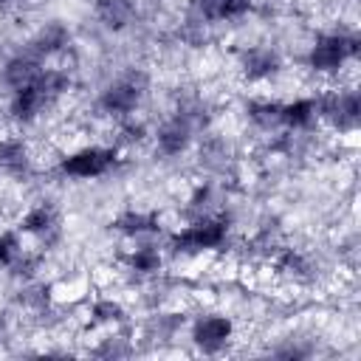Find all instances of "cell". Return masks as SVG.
Here are the masks:
<instances>
[{"label":"cell","instance_id":"1","mask_svg":"<svg viewBox=\"0 0 361 361\" xmlns=\"http://www.w3.org/2000/svg\"><path fill=\"white\" fill-rule=\"evenodd\" d=\"M358 56V37L355 34H324L310 48V68L319 73H336L344 62Z\"/></svg>","mask_w":361,"mask_h":361},{"label":"cell","instance_id":"2","mask_svg":"<svg viewBox=\"0 0 361 361\" xmlns=\"http://www.w3.org/2000/svg\"><path fill=\"white\" fill-rule=\"evenodd\" d=\"M147 90V76L141 71H130L121 79L110 82L102 96H99V107L110 116H127L141 104V96Z\"/></svg>","mask_w":361,"mask_h":361},{"label":"cell","instance_id":"3","mask_svg":"<svg viewBox=\"0 0 361 361\" xmlns=\"http://www.w3.org/2000/svg\"><path fill=\"white\" fill-rule=\"evenodd\" d=\"M226 220L223 217H197L192 226H186L183 231H178L172 237V248L183 251V254H197V251H212L220 248L226 243Z\"/></svg>","mask_w":361,"mask_h":361},{"label":"cell","instance_id":"4","mask_svg":"<svg viewBox=\"0 0 361 361\" xmlns=\"http://www.w3.org/2000/svg\"><path fill=\"white\" fill-rule=\"evenodd\" d=\"M116 161H118V155H116L113 147H82V149L65 155L59 169L71 178H85L87 180V178L107 175L116 166Z\"/></svg>","mask_w":361,"mask_h":361},{"label":"cell","instance_id":"5","mask_svg":"<svg viewBox=\"0 0 361 361\" xmlns=\"http://www.w3.org/2000/svg\"><path fill=\"white\" fill-rule=\"evenodd\" d=\"M316 113L330 118L338 130H355L358 116H361V104H358L355 90H330V93H322L316 99Z\"/></svg>","mask_w":361,"mask_h":361},{"label":"cell","instance_id":"6","mask_svg":"<svg viewBox=\"0 0 361 361\" xmlns=\"http://www.w3.org/2000/svg\"><path fill=\"white\" fill-rule=\"evenodd\" d=\"M234 333V324L228 316H203L192 327V341L203 353H220Z\"/></svg>","mask_w":361,"mask_h":361},{"label":"cell","instance_id":"7","mask_svg":"<svg viewBox=\"0 0 361 361\" xmlns=\"http://www.w3.org/2000/svg\"><path fill=\"white\" fill-rule=\"evenodd\" d=\"M282 68V59L274 48L268 45H251L240 54V71L248 82H262V79H271L274 73H279Z\"/></svg>","mask_w":361,"mask_h":361},{"label":"cell","instance_id":"8","mask_svg":"<svg viewBox=\"0 0 361 361\" xmlns=\"http://www.w3.org/2000/svg\"><path fill=\"white\" fill-rule=\"evenodd\" d=\"M189 141H192V124L183 116H172L155 130V147L164 155H180L189 147Z\"/></svg>","mask_w":361,"mask_h":361},{"label":"cell","instance_id":"9","mask_svg":"<svg viewBox=\"0 0 361 361\" xmlns=\"http://www.w3.org/2000/svg\"><path fill=\"white\" fill-rule=\"evenodd\" d=\"M48 104H51V102L42 96V90H39L37 85H28V87L14 90V96H11V102H8V113H11V118L28 124V121H34Z\"/></svg>","mask_w":361,"mask_h":361},{"label":"cell","instance_id":"10","mask_svg":"<svg viewBox=\"0 0 361 361\" xmlns=\"http://www.w3.org/2000/svg\"><path fill=\"white\" fill-rule=\"evenodd\" d=\"M39 73H42L39 59L20 54V56H11V59L6 62V68H3V82H6L11 90H20V87L34 85V82L39 79Z\"/></svg>","mask_w":361,"mask_h":361},{"label":"cell","instance_id":"11","mask_svg":"<svg viewBox=\"0 0 361 361\" xmlns=\"http://www.w3.org/2000/svg\"><path fill=\"white\" fill-rule=\"evenodd\" d=\"M93 11L99 17V23L110 31H121L133 23L135 17V6L133 0H93Z\"/></svg>","mask_w":361,"mask_h":361},{"label":"cell","instance_id":"12","mask_svg":"<svg viewBox=\"0 0 361 361\" xmlns=\"http://www.w3.org/2000/svg\"><path fill=\"white\" fill-rule=\"evenodd\" d=\"M68 42H71V31H68L62 23L54 20V23H45V25L34 34L31 51H34V56H54V54L65 51Z\"/></svg>","mask_w":361,"mask_h":361},{"label":"cell","instance_id":"13","mask_svg":"<svg viewBox=\"0 0 361 361\" xmlns=\"http://www.w3.org/2000/svg\"><path fill=\"white\" fill-rule=\"evenodd\" d=\"M197 14L206 23H223L237 20L251 8V0H197Z\"/></svg>","mask_w":361,"mask_h":361},{"label":"cell","instance_id":"14","mask_svg":"<svg viewBox=\"0 0 361 361\" xmlns=\"http://www.w3.org/2000/svg\"><path fill=\"white\" fill-rule=\"evenodd\" d=\"M28 147L23 138H0V169L8 175H20L28 169Z\"/></svg>","mask_w":361,"mask_h":361},{"label":"cell","instance_id":"15","mask_svg":"<svg viewBox=\"0 0 361 361\" xmlns=\"http://www.w3.org/2000/svg\"><path fill=\"white\" fill-rule=\"evenodd\" d=\"M316 118H319V113H316L313 99H296V102L282 104V124L290 130H307Z\"/></svg>","mask_w":361,"mask_h":361},{"label":"cell","instance_id":"16","mask_svg":"<svg viewBox=\"0 0 361 361\" xmlns=\"http://www.w3.org/2000/svg\"><path fill=\"white\" fill-rule=\"evenodd\" d=\"M20 228L28 231V234H39V237H45L48 231L56 228V212H54V206H48V203L31 206V209L23 214Z\"/></svg>","mask_w":361,"mask_h":361},{"label":"cell","instance_id":"17","mask_svg":"<svg viewBox=\"0 0 361 361\" xmlns=\"http://www.w3.org/2000/svg\"><path fill=\"white\" fill-rule=\"evenodd\" d=\"M113 226H116L121 234H127V237H138V234L155 231V228H158V217L149 214V212H124V214L116 217Z\"/></svg>","mask_w":361,"mask_h":361},{"label":"cell","instance_id":"18","mask_svg":"<svg viewBox=\"0 0 361 361\" xmlns=\"http://www.w3.org/2000/svg\"><path fill=\"white\" fill-rule=\"evenodd\" d=\"M245 113L259 130H271V127L282 124V104L279 102H248Z\"/></svg>","mask_w":361,"mask_h":361},{"label":"cell","instance_id":"19","mask_svg":"<svg viewBox=\"0 0 361 361\" xmlns=\"http://www.w3.org/2000/svg\"><path fill=\"white\" fill-rule=\"evenodd\" d=\"M34 85L42 90V96H45L48 102H56L59 96H65V93L71 90V76H68L65 71H56V68H51V71L42 68V73H39V79H37Z\"/></svg>","mask_w":361,"mask_h":361},{"label":"cell","instance_id":"20","mask_svg":"<svg viewBox=\"0 0 361 361\" xmlns=\"http://www.w3.org/2000/svg\"><path fill=\"white\" fill-rule=\"evenodd\" d=\"M276 268L288 276H307L310 274V259L302 254V251H293V248H285L279 251L276 257Z\"/></svg>","mask_w":361,"mask_h":361},{"label":"cell","instance_id":"21","mask_svg":"<svg viewBox=\"0 0 361 361\" xmlns=\"http://www.w3.org/2000/svg\"><path fill=\"white\" fill-rule=\"evenodd\" d=\"M130 268L138 271V274H155V271H161V254H158V248H152V245L135 248L130 254Z\"/></svg>","mask_w":361,"mask_h":361},{"label":"cell","instance_id":"22","mask_svg":"<svg viewBox=\"0 0 361 361\" xmlns=\"http://www.w3.org/2000/svg\"><path fill=\"white\" fill-rule=\"evenodd\" d=\"M90 313H93V319L102 322V324H110V322H121V319H124V307H121L118 302H113V299H99Z\"/></svg>","mask_w":361,"mask_h":361},{"label":"cell","instance_id":"23","mask_svg":"<svg viewBox=\"0 0 361 361\" xmlns=\"http://www.w3.org/2000/svg\"><path fill=\"white\" fill-rule=\"evenodd\" d=\"M20 254H23L20 237H17L14 231H3V234H0V265H11Z\"/></svg>","mask_w":361,"mask_h":361},{"label":"cell","instance_id":"24","mask_svg":"<svg viewBox=\"0 0 361 361\" xmlns=\"http://www.w3.org/2000/svg\"><path fill=\"white\" fill-rule=\"evenodd\" d=\"M20 302L34 305V307H42V305H48V288H42V285L25 288V290H20Z\"/></svg>","mask_w":361,"mask_h":361},{"label":"cell","instance_id":"25","mask_svg":"<svg viewBox=\"0 0 361 361\" xmlns=\"http://www.w3.org/2000/svg\"><path fill=\"white\" fill-rule=\"evenodd\" d=\"M130 347L121 344V338H104V344L96 350V355H127Z\"/></svg>","mask_w":361,"mask_h":361},{"label":"cell","instance_id":"26","mask_svg":"<svg viewBox=\"0 0 361 361\" xmlns=\"http://www.w3.org/2000/svg\"><path fill=\"white\" fill-rule=\"evenodd\" d=\"M121 141H127V144L144 141V127H141V124H124V127H121Z\"/></svg>","mask_w":361,"mask_h":361},{"label":"cell","instance_id":"27","mask_svg":"<svg viewBox=\"0 0 361 361\" xmlns=\"http://www.w3.org/2000/svg\"><path fill=\"white\" fill-rule=\"evenodd\" d=\"M17 3H23V0H0V8H8V6H17Z\"/></svg>","mask_w":361,"mask_h":361},{"label":"cell","instance_id":"28","mask_svg":"<svg viewBox=\"0 0 361 361\" xmlns=\"http://www.w3.org/2000/svg\"><path fill=\"white\" fill-rule=\"evenodd\" d=\"M3 330H6V322H3V319H0V336H3Z\"/></svg>","mask_w":361,"mask_h":361}]
</instances>
